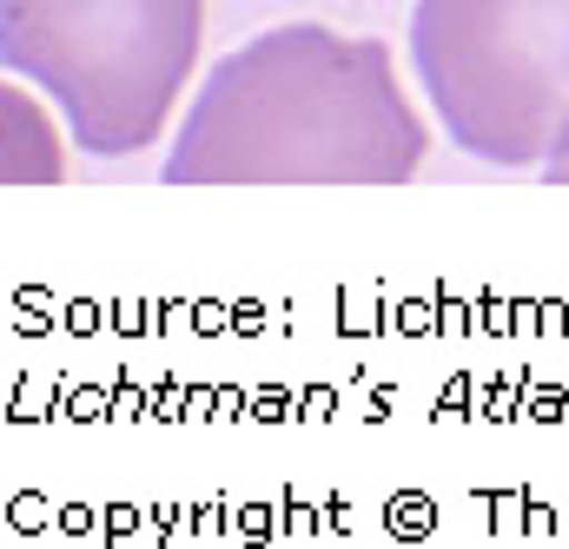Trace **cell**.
I'll return each mask as SVG.
<instances>
[{"instance_id":"cell-1","label":"cell","mask_w":569,"mask_h":549,"mask_svg":"<svg viewBox=\"0 0 569 549\" xmlns=\"http://www.w3.org/2000/svg\"><path fill=\"white\" fill-rule=\"evenodd\" d=\"M199 47V0H7L0 53L60 93L87 152H140Z\"/></svg>"},{"instance_id":"cell-2","label":"cell","mask_w":569,"mask_h":549,"mask_svg":"<svg viewBox=\"0 0 569 549\" xmlns=\"http://www.w3.org/2000/svg\"><path fill=\"white\" fill-rule=\"evenodd\" d=\"M418 127L391 80L331 107H284V93L232 53L172 152V179H405Z\"/></svg>"}]
</instances>
